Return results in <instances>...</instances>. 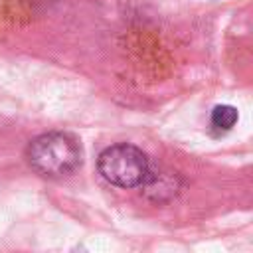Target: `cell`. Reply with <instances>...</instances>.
Wrapping results in <instances>:
<instances>
[{"instance_id": "1", "label": "cell", "mask_w": 253, "mask_h": 253, "mask_svg": "<svg viewBox=\"0 0 253 253\" xmlns=\"http://www.w3.org/2000/svg\"><path fill=\"white\" fill-rule=\"evenodd\" d=\"M26 158L40 176L63 178L81 166L83 152L75 136L67 132H43L30 140Z\"/></svg>"}, {"instance_id": "2", "label": "cell", "mask_w": 253, "mask_h": 253, "mask_svg": "<svg viewBox=\"0 0 253 253\" xmlns=\"http://www.w3.org/2000/svg\"><path fill=\"white\" fill-rule=\"evenodd\" d=\"M97 170L109 184L119 188L142 186L152 174L148 156L128 142L107 146L97 158Z\"/></svg>"}, {"instance_id": "3", "label": "cell", "mask_w": 253, "mask_h": 253, "mask_svg": "<svg viewBox=\"0 0 253 253\" xmlns=\"http://www.w3.org/2000/svg\"><path fill=\"white\" fill-rule=\"evenodd\" d=\"M239 115H237V109L231 107V105H217L213 107L211 111V117H210V123H211V128L217 130V132H227L235 126Z\"/></svg>"}]
</instances>
